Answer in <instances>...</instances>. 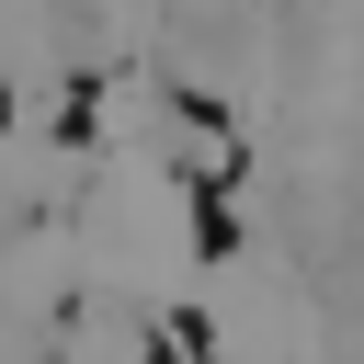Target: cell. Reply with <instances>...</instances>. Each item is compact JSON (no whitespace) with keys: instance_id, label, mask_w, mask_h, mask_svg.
<instances>
[{"instance_id":"6da1fadb","label":"cell","mask_w":364,"mask_h":364,"mask_svg":"<svg viewBox=\"0 0 364 364\" xmlns=\"http://www.w3.org/2000/svg\"><path fill=\"white\" fill-rule=\"evenodd\" d=\"M193 250H205V262H228V250H239V216L216 205V182H193Z\"/></svg>"}]
</instances>
